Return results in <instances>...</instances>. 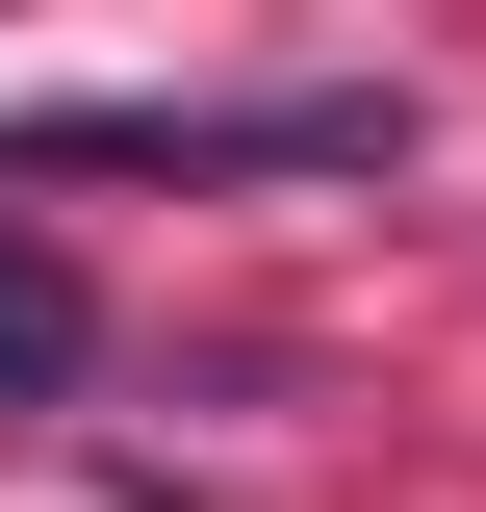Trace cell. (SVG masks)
Wrapping results in <instances>:
<instances>
[{
	"mask_svg": "<svg viewBox=\"0 0 486 512\" xmlns=\"http://www.w3.org/2000/svg\"><path fill=\"white\" fill-rule=\"evenodd\" d=\"M77 359H103V333H77V282H52L26 231H0V384H77Z\"/></svg>",
	"mask_w": 486,
	"mask_h": 512,
	"instance_id": "1",
	"label": "cell"
}]
</instances>
